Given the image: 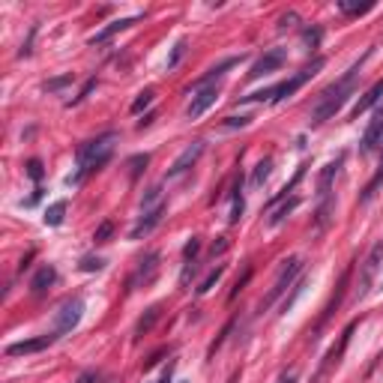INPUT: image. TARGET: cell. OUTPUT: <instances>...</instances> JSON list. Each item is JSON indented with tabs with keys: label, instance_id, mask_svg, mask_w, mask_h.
<instances>
[{
	"label": "cell",
	"instance_id": "cell-1",
	"mask_svg": "<svg viewBox=\"0 0 383 383\" xmlns=\"http://www.w3.org/2000/svg\"><path fill=\"white\" fill-rule=\"evenodd\" d=\"M371 57V48L365 51L360 60L350 66L345 75H341L336 84H330L327 90H323L321 96H317V105L312 108V126H321V123H327V120H332L336 114L341 111V105H345L350 96H354V90H356V78H360V72H362V63Z\"/></svg>",
	"mask_w": 383,
	"mask_h": 383
},
{
	"label": "cell",
	"instance_id": "cell-2",
	"mask_svg": "<svg viewBox=\"0 0 383 383\" xmlns=\"http://www.w3.org/2000/svg\"><path fill=\"white\" fill-rule=\"evenodd\" d=\"M114 141H117V132H105L99 138H93V141L81 144L78 147V171L72 177H66V183L78 186V183H84L90 174L102 171L114 156Z\"/></svg>",
	"mask_w": 383,
	"mask_h": 383
},
{
	"label": "cell",
	"instance_id": "cell-3",
	"mask_svg": "<svg viewBox=\"0 0 383 383\" xmlns=\"http://www.w3.org/2000/svg\"><path fill=\"white\" fill-rule=\"evenodd\" d=\"M303 270H306L303 258H291V260H284V264H282V270H279V275H275V282H273V288H270V293H267V297L260 299L255 312H258V314H264L267 308H273V306L284 297V291L297 284V279L303 275Z\"/></svg>",
	"mask_w": 383,
	"mask_h": 383
},
{
	"label": "cell",
	"instance_id": "cell-4",
	"mask_svg": "<svg viewBox=\"0 0 383 383\" xmlns=\"http://www.w3.org/2000/svg\"><path fill=\"white\" fill-rule=\"evenodd\" d=\"M323 66H327V60H323V57H314V60L308 63V66H303V69H299L297 75H291L288 81H282V84H275V87H273V102L279 105V102H284V99H291V96L297 93L299 87H306L308 81H312V78H314V75H317V72H321Z\"/></svg>",
	"mask_w": 383,
	"mask_h": 383
},
{
	"label": "cell",
	"instance_id": "cell-5",
	"mask_svg": "<svg viewBox=\"0 0 383 383\" xmlns=\"http://www.w3.org/2000/svg\"><path fill=\"white\" fill-rule=\"evenodd\" d=\"M354 330H356V321H350L347 327H345V332L338 336V345L336 347H330V354L323 356V362L317 365V371H314V378H312V383H323L330 378V371L336 369V365L341 362V356H345V350H347V345H350V336H354Z\"/></svg>",
	"mask_w": 383,
	"mask_h": 383
},
{
	"label": "cell",
	"instance_id": "cell-6",
	"mask_svg": "<svg viewBox=\"0 0 383 383\" xmlns=\"http://www.w3.org/2000/svg\"><path fill=\"white\" fill-rule=\"evenodd\" d=\"M81 317H84V299H81V297L66 299V303L57 308V314H54V332H57V336L72 332L81 323Z\"/></svg>",
	"mask_w": 383,
	"mask_h": 383
},
{
	"label": "cell",
	"instance_id": "cell-7",
	"mask_svg": "<svg viewBox=\"0 0 383 383\" xmlns=\"http://www.w3.org/2000/svg\"><path fill=\"white\" fill-rule=\"evenodd\" d=\"M159 270V251H147V255L138 260V267H135V273L129 275V282H126V288L129 291H135V288H141V284H150L153 282V275H156Z\"/></svg>",
	"mask_w": 383,
	"mask_h": 383
},
{
	"label": "cell",
	"instance_id": "cell-8",
	"mask_svg": "<svg viewBox=\"0 0 383 383\" xmlns=\"http://www.w3.org/2000/svg\"><path fill=\"white\" fill-rule=\"evenodd\" d=\"M168 213V203L162 201V203H156L153 210H144V216H138V222L132 225V231H129V240H141V237H147V234L153 231L159 222H162V216Z\"/></svg>",
	"mask_w": 383,
	"mask_h": 383
},
{
	"label": "cell",
	"instance_id": "cell-9",
	"mask_svg": "<svg viewBox=\"0 0 383 383\" xmlns=\"http://www.w3.org/2000/svg\"><path fill=\"white\" fill-rule=\"evenodd\" d=\"M57 338H60V336H57V332H51V336H36V338L12 341V345L6 347V356H30V354H42V350H45V347H51Z\"/></svg>",
	"mask_w": 383,
	"mask_h": 383
},
{
	"label": "cell",
	"instance_id": "cell-10",
	"mask_svg": "<svg viewBox=\"0 0 383 383\" xmlns=\"http://www.w3.org/2000/svg\"><path fill=\"white\" fill-rule=\"evenodd\" d=\"M284 60H288V51H284V48H270V51H267L264 57H258V60H255V66H251L249 78H264V75H270V72H275V69L284 66Z\"/></svg>",
	"mask_w": 383,
	"mask_h": 383
},
{
	"label": "cell",
	"instance_id": "cell-11",
	"mask_svg": "<svg viewBox=\"0 0 383 383\" xmlns=\"http://www.w3.org/2000/svg\"><path fill=\"white\" fill-rule=\"evenodd\" d=\"M203 147H207V144H203L201 138H198V141H192V144H189V147H186V150L180 153V156L174 159V165L168 168V177H180V174H186V171H189V168L195 165V162L201 159Z\"/></svg>",
	"mask_w": 383,
	"mask_h": 383
},
{
	"label": "cell",
	"instance_id": "cell-12",
	"mask_svg": "<svg viewBox=\"0 0 383 383\" xmlns=\"http://www.w3.org/2000/svg\"><path fill=\"white\" fill-rule=\"evenodd\" d=\"M216 99H219V87L216 84H210V87H201L198 90V96L192 99V105L186 108V114H189V120H198L203 111L210 108V105H216Z\"/></svg>",
	"mask_w": 383,
	"mask_h": 383
},
{
	"label": "cell",
	"instance_id": "cell-13",
	"mask_svg": "<svg viewBox=\"0 0 383 383\" xmlns=\"http://www.w3.org/2000/svg\"><path fill=\"white\" fill-rule=\"evenodd\" d=\"M341 162H345V156H338L336 162H330V165H323L321 177H317V201H323V198H332V183H336V174H338Z\"/></svg>",
	"mask_w": 383,
	"mask_h": 383
},
{
	"label": "cell",
	"instance_id": "cell-14",
	"mask_svg": "<svg viewBox=\"0 0 383 383\" xmlns=\"http://www.w3.org/2000/svg\"><path fill=\"white\" fill-rule=\"evenodd\" d=\"M240 60H243V54H240V57H227V60H222V63H216V66L210 69L207 75H201L198 81H195V84H189V93H192V90H201V87H210V84H213V81H219V78H222V75H225L227 69H234V66H237Z\"/></svg>",
	"mask_w": 383,
	"mask_h": 383
},
{
	"label": "cell",
	"instance_id": "cell-15",
	"mask_svg": "<svg viewBox=\"0 0 383 383\" xmlns=\"http://www.w3.org/2000/svg\"><path fill=\"white\" fill-rule=\"evenodd\" d=\"M144 18V12H138V15H129V18H117V21H111L108 27H102L99 34H93L90 36V42L93 45H99V42H105V39H111L114 34H120V30H129V27H135L138 21Z\"/></svg>",
	"mask_w": 383,
	"mask_h": 383
},
{
	"label": "cell",
	"instance_id": "cell-16",
	"mask_svg": "<svg viewBox=\"0 0 383 383\" xmlns=\"http://www.w3.org/2000/svg\"><path fill=\"white\" fill-rule=\"evenodd\" d=\"M380 102H383V78H380L374 87H369V90L362 93V99L354 105V111H350V117L356 120V117H360V114H365L369 108H374V105H380Z\"/></svg>",
	"mask_w": 383,
	"mask_h": 383
},
{
	"label": "cell",
	"instance_id": "cell-17",
	"mask_svg": "<svg viewBox=\"0 0 383 383\" xmlns=\"http://www.w3.org/2000/svg\"><path fill=\"white\" fill-rule=\"evenodd\" d=\"M54 282H57V270H54L51 264H42V267H39V270H36V275H34V279H30V293H36V297H42V293H45L48 288H51Z\"/></svg>",
	"mask_w": 383,
	"mask_h": 383
},
{
	"label": "cell",
	"instance_id": "cell-18",
	"mask_svg": "<svg viewBox=\"0 0 383 383\" xmlns=\"http://www.w3.org/2000/svg\"><path fill=\"white\" fill-rule=\"evenodd\" d=\"M332 213H336V198L317 201V210H314V227H317V231H327Z\"/></svg>",
	"mask_w": 383,
	"mask_h": 383
},
{
	"label": "cell",
	"instance_id": "cell-19",
	"mask_svg": "<svg viewBox=\"0 0 383 383\" xmlns=\"http://www.w3.org/2000/svg\"><path fill=\"white\" fill-rule=\"evenodd\" d=\"M231 216H227V222L237 225L243 219V210H246V201H243V177L237 174V180H234V195H231Z\"/></svg>",
	"mask_w": 383,
	"mask_h": 383
},
{
	"label": "cell",
	"instance_id": "cell-20",
	"mask_svg": "<svg viewBox=\"0 0 383 383\" xmlns=\"http://www.w3.org/2000/svg\"><path fill=\"white\" fill-rule=\"evenodd\" d=\"M380 260H383V243H378V246L371 249V255H369V260H365V273H362V291H360V297L365 293V288L371 284V275H374V270L380 267Z\"/></svg>",
	"mask_w": 383,
	"mask_h": 383
},
{
	"label": "cell",
	"instance_id": "cell-21",
	"mask_svg": "<svg viewBox=\"0 0 383 383\" xmlns=\"http://www.w3.org/2000/svg\"><path fill=\"white\" fill-rule=\"evenodd\" d=\"M270 174H273V159L267 156V159H260L258 165H255V171H251V177H249V186L251 189H260L267 180H270Z\"/></svg>",
	"mask_w": 383,
	"mask_h": 383
},
{
	"label": "cell",
	"instance_id": "cell-22",
	"mask_svg": "<svg viewBox=\"0 0 383 383\" xmlns=\"http://www.w3.org/2000/svg\"><path fill=\"white\" fill-rule=\"evenodd\" d=\"M159 314H162L159 306H150V308H147V314H141V321H138V327H135V338H141L144 332H150L153 323L159 321Z\"/></svg>",
	"mask_w": 383,
	"mask_h": 383
},
{
	"label": "cell",
	"instance_id": "cell-23",
	"mask_svg": "<svg viewBox=\"0 0 383 383\" xmlns=\"http://www.w3.org/2000/svg\"><path fill=\"white\" fill-rule=\"evenodd\" d=\"M147 165H150V153H135L132 159L126 162V168H129V180H138V177L147 171Z\"/></svg>",
	"mask_w": 383,
	"mask_h": 383
},
{
	"label": "cell",
	"instance_id": "cell-24",
	"mask_svg": "<svg viewBox=\"0 0 383 383\" xmlns=\"http://www.w3.org/2000/svg\"><path fill=\"white\" fill-rule=\"evenodd\" d=\"M380 186H383V162H380V168L374 171V177L369 180V186H365V189H362V195H360V203H369V201L374 198V195L380 192Z\"/></svg>",
	"mask_w": 383,
	"mask_h": 383
},
{
	"label": "cell",
	"instance_id": "cell-25",
	"mask_svg": "<svg viewBox=\"0 0 383 383\" xmlns=\"http://www.w3.org/2000/svg\"><path fill=\"white\" fill-rule=\"evenodd\" d=\"M63 216H66V201H54L51 207L45 210V225H48V227L63 225Z\"/></svg>",
	"mask_w": 383,
	"mask_h": 383
},
{
	"label": "cell",
	"instance_id": "cell-26",
	"mask_svg": "<svg viewBox=\"0 0 383 383\" xmlns=\"http://www.w3.org/2000/svg\"><path fill=\"white\" fill-rule=\"evenodd\" d=\"M338 10L350 15V18H356V15H365V12H371L374 10V3L369 0V3H354V0H338Z\"/></svg>",
	"mask_w": 383,
	"mask_h": 383
},
{
	"label": "cell",
	"instance_id": "cell-27",
	"mask_svg": "<svg viewBox=\"0 0 383 383\" xmlns=\"http://www.w3.org/2000/svg\"><path fill=\"white\" fill-rule=\"evenodd\" d=\"M297 203H299V198H297V195H293L291 201H284L282 207H279V210H275V213L270 216V227H275V225H282L284 219H288V216L293 213V210H297Z\"/></svg>",
	"mask_w": 383,
	"mask_h": 383
},
{
	"label": "cell",
	"instance_id": "cell-28",
	"mask_svg": "<svg viewBox=\"0 0 383 383\" xmlns=\"http://www.w3.org/2000/svg\"><path fill=\"white\" fill-rule=\"evenodd\" d=\"M303 174H306V165H299V168H297V174H293V180H291L288 186H284V189H282L279 195H275V198H273L270 203H267V207H270V210H273V207H275V203H279V201H288V195H291L293 189H297V183H299V180H303Z\"/></svg>",
	"mask_w": 383,
	"mask_h": 383
},
{
	"label": "cell",
	"instance_id": "cell-29",
	"mask_svg": "<svg viewBox=\"0 0 383 383\" xmlns=\"http://www.w3.org/2000/svg\"><path fill=\"white\" fill-rule=\"evenodd\" d=\"M303 291H306V279H297V284H293V291H291V297H284L282 299V314H288L293 303H297L299 297H303Z\"/></svg>",
	"mask_w": 383,
	"mask_h": 383
},
{
	"label": "cell",
	"instance_id": "cell-30",
	"mask_svg": "<svg viewBox=\"0 0 383 383\" xmlns=\"http://www.w3.org/2000/svg\"><path fill=\"white\" fill-rule=\"evenodd\" d=\"M222 275H225V264H219L216 270H213V273L207 275V279L201 282V288H198V293H210V291H213L216 284H219V279H222Z\"/></svg>",
	"mask_w": 383,
	"mask_h": 383
},
{
	"label": "cell",
	"instance_id": "cell-31",
	"mask_svg": "<svg viewBox=\"0 0 383 383\" xmlns=\"http://www.w3.org/2000/svg\"><path fill=\"white\" fill-rule=\"evenodd\" d=\"M153 96H156V93H153V87H147V90L138 93V99L132 102V114H141L144 108H150V105H153Z\"/></svg>",
	"mask_w": 383,
	"mask_h": 383
},
{
	"label": "cell",
	"instance_id": "cell-32",
	"mask_svg": "<svg viewBox=\"0 0 383 383\" xmlns=\"http://www.w3.org/2000/svg\"><path fill=\"white\" fill-rule=\"evenodd\" d=\"M111 237H114V222H111V219H105V222H102L99 227H96L93 243H99V246H102V243H108Z\"/></svg>",
	"mask_w": 383,
	"mask_h": 383
},
{
	"label": "cell",
	"instance_id": "cell-33",
	"mask_svg": "<svg viewBox=\"0 0 383 383\" xmlns=\"http://www.w3.org/2000/svg\"><path fill=\"white\" fill-rule=\"evenodd\" d=\"M321 39H323V30L321 27H306L303 30V42L308 48H317V45H321Z\"/></svg>",
	"mask_w": 383,
	"mask_h": 383
},
{
	"label": "cell",
	"instance_id": "cell-34",
	"mask_svg": "<svg viewBox=\"0 0 383 383\" xmlns=\"http://www.w3.org/2000/svg\"><path fill=\"white\" fill-rule=\"evenodd\" d=\"M159 198H162V186H153V189H147V195L141 198V210H153V203H156Z\"/></svg>",
	"mask_w": 383,
	"mask_h": 383
},
{
	"label": "cell",
	"instance_id": "cell-35",
	"mask_svg": "<svg viewBox=\"0 0 383 383\" xmlns=\"http://www.w3.org/2000/svg\"><path fill=\"white\" fill-rule=\"evenodd\" d=\"M24 168H27V177H30V180H34V183H39V180H42L45 168H42V162H39V159H27V165H24Z\"/></svg>",
	"mask_w": 383,
	"mask_h": 383
},
{
	"label": "cell",
	"instance_id": "cell-36",
	"mask_svg": "<svg viewBox=\"0 0 383 383\" xmlns=\"http://www.w3.org/2000/svg\"><path fill=\"white\" fill-rule=\"evenodd\" d=\"M102 267H105V260H102V258H93V255L81 258V270H84V273H99Z\"/></svg>",
	"mask_w": 383,
	"mask_h": 383
},
{
	"label": "cell",
	"instance_id": "cell-37",
	"mask_svg": "<svg viewBox=\"0 0 383 383\" xmlns=\"http://www.w3.org/2000/svg\"><path fill=\"white\" fill-rule=\"evenodd\" d=\"M198 251H201V237H192L189 243H186V249H183V260L189 264V260H195Z\"/></svg>",
	"mask_w": 383,
	"mask_h": 383
},
{
	"label": "cell",
	"instance_id": "cell-38",
	"mask_svg": "<svg viewBox=\"0 0 383 383\" xmlns=\"http://www.w3.org/2000/svg\"><path fill=\"white\" fill-rule=\"evenodd\" d=\"M251 279V267H246V270H243V275H240V279H237V284H234V291H231V297H227V299H237V293L243 291V288H246V282Z\"/></svg>",
	"mask_w": 383,
	"mask_h": 383
},
{
	"label": "cell",
	"instance_id": "cell-39",
	"mask_svg": "<svg viewBox=\"0 0 383 383\" xmlns=\"http://www.w3.org/2000/svg\"><path fill=\"white\" fill-rule=\"evenodd\" d=\"M183 54H186V42H183V39H180V42L174 45V54L168 57V69H174L177 63H180V57H183Z\"/></svg>",
	"mask_w": 383,
	"mask_h": 383
},
{
	"label": "cell",
	"instance_id": "cell-40",
	"mask_svg": "<svg viewBox=\"0 0 383 383\" xmlns=\"http://www.w3.org/2000/svg\"><path fill=\"white\" fill-rule=\"evenodd\" d=\"M96 84H99V81H96V78H90V81H87V84H84V87H81V93H78V96H75V99H72L69 105H78L81 99H87V96H90V90H93V87H96Z\"/></svg>",
	"mask_w": 383,
	"mask_h": 383
},
{
	"label": "cell",
	"instance_id": "cell-41",
	"mask_svg": "<svg viewBox=\"0 0 383 383\" xmlns=\"http://www.w3.org/2000/svg\"><path fill=\"white\" fill-rule=\"evenodd\" d=\"M66 84H72V75H63V78L48 81V84H45V90H60V87H66Z\"/></svg>",
	"mask_w": 383,
	"mask_h": 383
},
{
	"label": "cell",
	"instance_id": "cell-42",
	"mask_svg": "<svg viewBox=\"0 0 383 383\" xmlns=\"http://www.w3.org/2000/svg\"><path fill=\"white\" fill-rule=\"evenodd\" d=\"M251 117H227L225 120V129H234V126H249Z\"/></svg>",
	"mask_w": 383,
	"mask_h": 383
},
{
	"label": "cell",
	"instance_id": "cell-43",
	"mask_svg": "<svg viewBox=\"0 0 383 383\" xmlns=\"http://www.w3.org/2000/svg\"><path fill=\"white\" fill-rule=\"evenodd\" d=\"M153 120H156V114H144V120H138V129H141V132H144V129H150L153 126Z\"/></svg>",
	"mask_w": 383,
	"mask_h": 383
},
{
	"label": "cell",
	"instance_id": "cell-44",
	"mask_svg": "<svg viewBox=\"0 0 383 383\" xmlns=\"http://www.w3.org/2000/svg\"><path fill=\"white\" fill-rule=\"evenodd\" d=\"M279 383H297V369L282 371V374H279Z\"/></svg>",
	"mask_w": 383,
	"mask_h": 383
},
{
	"label": "cell",
	"instance_id": "cell-45",
	"mask_svg": "<svg viewBox=\"0 0 383 383\" xmlns=\"http://www.w3.org/2000/svg\"><path fill=\"white\" fill-rule=\"evenodd\" d=\"M96 380H99V371H84L78 378V383H96Z\"/></svg>",
	"mask_w": 383,
	"mask_h": 383
},
{
	"label": "cell",
	"instance_id": "cell-46",
	"mask_svg": "<svg viewBox=\"0 0 383 383\" xmlns=\"http://www.w3.org/2000/svg\"><path fill=\"white\" fill-rule=\"evenodd\" d=\"M227 249V237H219V243H213V258L222 255V251Z\"/></svg>",
	"mask_w": 383,
	"mask_h": 383
},
{
	"label": "cell",
	"instance_id": "cell-47",
	"mask_svg": "<svg viewBox=\"0 0 383 383\" xmlns=\"http://www.w3.org/2000/svg\"><path fill=\"white\" fill-rule=\"evenodd\" d=\"M171 371H174V362H168V369H165V374H162L159 383H171ZM177 383H189V380H177Z\"/></svg>",
	"mask_w": 383,
	"mask_h": 383
},
{
	"label": "cell",
	"instance_id": "cell-48",
	"mask_svg": "<svg viewBox=\"0 0 383 383\" xmlns=\"http://www.w3.org/2000/svg\"><path fill=\"white\" fill-rule=\"evenodd\" d=\"M39 198H42V189H36L34 195H30V198H27V201H24V207H34V203H36Z\"/></svg>",
	"mask_w": 383,
	"mask_h": 383
}]
</instances>
